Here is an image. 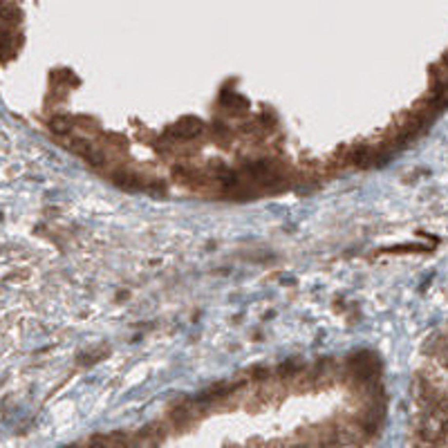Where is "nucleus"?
I'll return each mask as SVG.
<instances>
[{
  "instance_id": "nucleus-1",
  "label": "nucleus",
  "mask_w": 448,
  "mask_h": 448,
  "mask_svg": "<svg viewBox=\"0 0 448 448\" xmlns=\"http://www.w3.org/2000/svg\"><path fill=\"white\" fill-rule=\"evenodd\" d=\"M50 128H52V133L65 135V133H70V130H72V119H70V117H65V115H56V117H52Z\"/></svg>"
}]
</instances>
